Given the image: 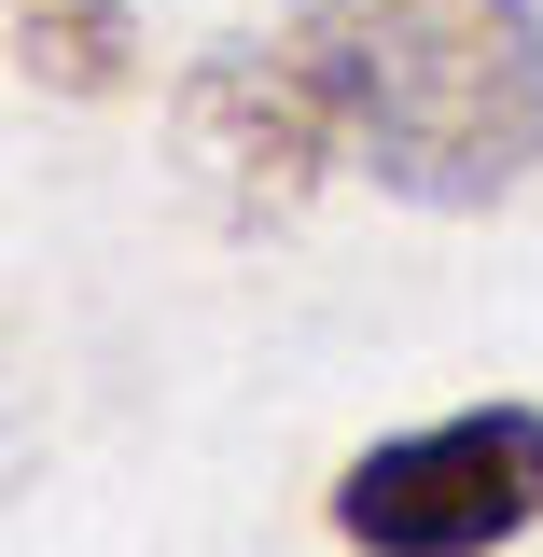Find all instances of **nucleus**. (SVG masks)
<instances>
[{"label": "nucleus", "instance_id": "nucleus-4", "mask_svg": "<svg viewBox=\"0 0 543 557\" xmlns=\"http://www.w3.org/2000/svg\"><path fill=\"white\" fill-rule=\"evenodd\" d=\"M14 70L42 98H112L139 70V14L126 0H14Z\"/></svg>", "mask_w": 543, "mask_h": 557}, {"label": "nucleus", "instance_id": "nucleus-2", "mask_svg": "<svg viewBox=\"0 0 543 557\" xmlns=\"http://www.w3.org/2000/svg\"><path fill=\"white\" fill-rule=\"evenodd\" d=\"M348 557H502L543 530V405H446L418 432H377L335 474Z\"/></svg>", "mask_w": 543, "mask_h": 557}, {"label": "nucleus", "instance_id": "nucleus-1", "mask_svg": "<svg viewBox=\"0 0 543 557\" xmlns=\"http://www.w3.org/2000/svg\"><path fill=\"white\" fill-rule=\"evenodd\" d=\"M335 153L405 209H502L543 168V0H266Z\"/></svg>", "mask_w": 543, "mask_h": 557}, {"label": "nucleus", "instance_id": "nucleus-3", "mask_svg": "<svg viewBox=\"0 0 543 557\" xmlns=\"http://www.w3.org/2000/svg\"><path fill=\"white\" fill-rule=\"evenodd\" d=\"M182 153L209 168V196L237 209V223H279L321 168H348L335 112H321V84L293 70L279 28H237V42L196 57V84H182Z\"/></svg>", "mask_w": 543, "mask_h": 557}]
</instances>
